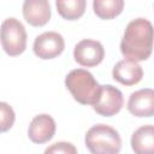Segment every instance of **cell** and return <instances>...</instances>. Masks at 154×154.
Masks as SVG:
<instances>
[{
  "label": "cell",
  "mask_w": 154,
  "mask_h": 154,
  "mask_svg": "<svg viewBox=\"0 0 154 154\" xmlns=\"http://www.w3.org/2000/svg\"><path fill=\"white\" fill-rule=\"evenodd\" d=\"M153 48V25L148 19L131 20L123 35L120 52L126 59L135 61L147 60Z\"/></svg>",
  "instance_id": "6da1fadb"
},
{
  "label": "cell",
  "mask_w": 154,
  "mask_h": 154,
  "mask_svg": "<svg viewBox=\"0 0 154 154\" xmlns=\"http://www.w3.org/2000/svg\"><path fill=\"white\" fill-rule=\"evenodd\" d=\"M65 85L73 99L82 105H94L100 95L101 85L94 76L83 69H76L67 73Z\"/></svg>",
  "instance_id": "7a4b0ae2"
},
{
  "label": "cell",
  "mask_w": 154,
  "mask_h": 154,
  "mask_svg": "<svg viewBox=\"0 0 154 154\" xmlns=\"http://www.w3.org/2000/svg\"><path fill=\"white\" fill-rule=\"evenodd\" d=\"M84 142L93 154H117L122 148V138L118 131L105 124L91 126L87 131Z\"/></svg>",
  "instance_id": "3957f363"
},
{
  "label": "cell",
  "mask_w": 154,
  "mask_h": 154,
  "mask_svg": "<svg viewBox=\"0 0 154 154\" xmlns=\"http://www.w3.org/2000/svg\"><path fill=\"white\" fill-rule=\"evenodd\" d=\"M0 42L10 57L22 54L26 48V31L24 25L16 18H7L0 26Z\"/></svg>",
  "instance_id": "277c9868"
},
{
  "label": "cell",
  "mask_w": 154,
  "mask_h": 154,
  "mask_svg": "<svg viewBox=\"0 0 154 154\" xmlns=\"http://www.w3.org/2000/svg\"><path fill=\"white\" fill-rule=\"evenodd\" d=\"M124 105L122 91L113 85H101L97 101L93 105V109L102 117H112L117 114Z\"/></svg>",
  "instance_id": "5b68a950"
},
{
  "label": "cell",
  "mask_w": 154,
  "mask_h": 154,
  "mask_svg": "<svg viewBox=\"0 0 154 154\" xmlns=\"http://www.w3.org/2000/svg\"><path fill=\"white\" fill-rule=\"evenodd\" d=\"M65 41L59 32L47 31L38 35L34 41V53L43 60L57 58L63 53Z\"/></svg>",
  "instance_id": "8992f818"
},
{
  "label": "cell",
  "mask_w": 154,
  "mask_h": 154,
  "mask_svg": "<svg viewBox=\"0 0 154 154\" xmlns=\"http://www.w3.org/2000/svg\"><path fill=\"white\" fill-rule=\"evenodd\" d=\"M73 57L79 65L84 67H94L103 60L105 49L101 42L85 38L75 46Z\"/></svg>",
  "instance_id": "52a82bcc"
},
{
  "label": "cell",
  "mask_w": 154,
  "mask_h": 154,
  "mask_svg": "<svg viewBox=\"0 0 154 154\" xmlns=\"http://www.w3.org/2000/svg\"><path fill=\"white\" fill-rule=\"evenodd\" d=\"M55 134V122L49 114H38L36 116L28 129V136L31 142L42 144L52 140Z\"/></svg>",
  "instance_id": "ba28073f"
},
{
  "label": "cell",
  "mask_w": 154,
  "mask_h": 154,
  "mask_svg": "<svg viewBox=\"0 0 154 154\" xmlns=\"http://www.w3.org/2000/svg\"><path fill=\"white\" fill-rule=\"evenodd\" d=\"M128 109L135 117H152L154 114V91L150 88L132 93L128 101Z\"/></svg>",
  "instance_id": "9c48e42d"
},
{
  "label": "cell",
  "mask_w": 154,
  "mask_h": 154,
  "mask_svg": "<svg viewBox=\"0 0 154 154\" xmlns=\"http://www.w3.org/2000/svg\"><path fill=\"white\" fill-rule=\"evenodd\" d=\"M112 76L123 85H135L142 79L143 69L137 61L125 58L114 65Z\"/></svg>",
  "instance_id": "30bf717a"
},
{
  "label": "cell",
  "mask_w": 154,
  "mask_h": 154,
  "mask_svg": "<svg viewBox=\"0 0 154 154\" xmlns=\"http://www.w3.org/2000/svg\"><path fill=\"white\" fill-rule=\"evenodd\" d=\"M24 19L32 26H43L51 19V6L48 0H24Z\"/></svg>",
  "instance_id": "8fae6325"
},
{
  "label": "cell",
  "mask_w": 154,
  "mask_h": 154,
  "mask_svg": "<svg viewBox=\"0 0 154 154\" xmlns=\"http://www.w3.org/2000/svg\"><path fill=\"white\" fill-rule=\"evenodd\" d=\"M131 148L137 154L152 153L154 149V126L144 125L138 128L132 134Z\"/></svg>",
  "instance_id": "7c38bea8"
},
{
  "label": "cell",
  "mask_w": 154,
  "mask_h": 154,
  "mask_svg": "<svg viewBox=\"0 0 154 154\" xmlns=\"http://www.w3.org/2000/svg\"><path fill=\"white\" fill-rule=\"evenodd\" d=\"M55 6L60 17L67 20H76L84 14L87 0H55Z\"/></svg>",
  "instance_id": "4fadbf2b"
},
{
  "label": "cell",
  "mask_w": 154,
  "mask_h": 154,
  "mask_svg": "<svg viewBox=\"0 0 154 154\" xmlns=\"http://www.w3.org/2000/svg\"><path fill=\"white\" fill-rule=\"evenodd\" d=\"M95 14L101 19H113L124 10V0H93Z\"/></svg>",
  "instance_id": "5bb4252c"
},
{
  "label": "cell",
  "mask_w": 154,
  "mask_h": 154,
  "mask_svg": "<svg viewBox=\"0 0 154 154\" xmlns=\"http://www.w3.org/2000/svg\"><path fill=\"white\" fill-rule=\"evenodd\" d=\"M16 114L13 108L7 102L0 101V134L8 131L14 124Z\"/></svg>",
  "instance_id": "9a60e30c"
},
{
  "label": "cell",
  "mask_w": 154,
  "mask_h": 154,
  "mask_svg": "<svg viewBox=\"0 0 154 154\" xmlns=\"http://www.w3.org/2000/svg\"><path fill=\"white\" fill-rule=\"evenodd\" d=\"M46 154L48 153H63V154H76L77 153V149L73 144L69 143V142H58V143H54L53 146L48 147L46 150H45Z\"/></svg>",
  "instance_id": "2e32d148"
}]
</instances>
